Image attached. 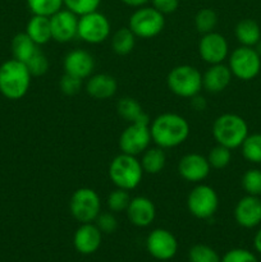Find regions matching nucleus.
Wrapping results in <instances>:
<instances>
[{
    "mask_svg": "<svg viewBox=\"0 0 261 262\" xmlns=\"http://www.w3.org/2000/svg\"><path fill=\"white\" fill-rule=\"evenodd\" d=\"M219 207V196L212 187L197 184L187 196V209L192 216L206 220L214 216Z\"/></svg>",
    "mask_w": 261,
    "mask_h": 262,
    "instance_id": "1a4fd4ad",
    "label": "nucleus"
},
{
    "mask_svg": "<svg viewBox=\"0 0 261 262\" xmlns=\"http://www.w3.org/2000/svg\"><path fill=\"white\" fill-rule=\"evenodd\" d=\"M255 50L257 51V54H258V55L261 56V40L258 41V42L256 43V45H255Z\"/></svg>",
    "mask_w": 261,
    "mask_h": 262,
    "instance_id": "c03bdc74",
    "label": "nucleus"
},
{
    "mask_svg": "<svg viewBox=\"0 0 261 262\" xmlns=\"http://www.w3.org/2000/svg\"><path fill=\"white\" fill-rule=\"evenodd\" d=\"M143 169L137 156L120 152L109 164V178L117 188L132 191L140 186Z\"/></svg>",
    "mask_w": 261,
    "mask_h": 262,
    "instance_id": "7ed1b4c3",
    "label": "nucleus"
},
{
    "mask_svg": "<svg viewBox=\"0 0 261 262\" xmlns=\"http://www.w3.org/2000/svg\"><path fill=\"white\" fill-rule=\"evenodd\" d=\"M63 68L64 73L71 74L83 81L94 73L95 59L89 51L74 49L64 56Z\"/></svg>",
    "mask_w": 261,
    "mask_h": 262,
    "instance_id": "dca6fc26",
    "label": "nucleus"
},
{
    "mask_svg": "<svg viewBox=\"0 0 261 262\" xmlns=\"http://www.w3.org/2000/svg\"><path fill=\"white\" fill-rule=\"evenodd\" d=\"M217 25V14L211 8H202L194 15V27L201 35L212 32Z\"/></svg>",
    "mask_w": 261,
    "mask_h": 262,
    "instance_id": "c756f323",
    "label": "nucleus"
},
{
    "mask_svg": "<svg viewBox=\"0 0 261 262\" xmlns=\"http://www.w3.org/2000/svg\"><path fill=\"white\" fill-rule=\"evenodd\" d=\"M128 27L138 38H154L165 27V15L151 5L136 8L128 20Z\"/></svg>",
    "mask_w": 261,
    "mask_h": 262,
    "instance_id": "0eeeda50",
    "label": "nucleus"
},
{
    "mask_svg": "<svg viewBox=\"0 0 261 262\" xmlns=\"http://www.w3.org/2000/svg\"><path fill=\"white\" fill-rule=\"evenodd\" d=\"M234 219L240 227L252 229L261 223V199L257 196L242 197L234 207Z\"/></svg>",
    "mask_w": 261,
    "mask_h": 262,
    "instance_id": "f3484780",
    "label": "nucleus"
},
{
    "mask_svg": "<svg viewBox=\"0 0 261 262\" xmlns=\"http://www.w3.org/2000/svg\"><path fill=\"white\" fill-rule=\"evenodd\" d=\"M102 233L95 223L81 224L73 235V246L81 255H92L101 246Z\"/></svg>",
    "mask_w": 261,
    "mask_h": 262,
    "instance_id": "6ab92c4d",
    "label": "nucleus"
},
{
    "mask_svg": "<svg viewBox=\"0 0 261 262\" xmlns=\"http://www.w3.org/2000/svg\"><path fill=\"white\" fill-rule=\"evenodd\" d=\"M71 215L81 224L94 223L101 212V200L95 189L82 187L76 189L69 200Z\"/></svg>",
    "mask_w": 261,
    "mask_h": 262,
    "instance_id": "6e6552de",
    "label": "nucleus"
},
{
    "mask_svg": "<svg viewBox=\"0 0 261 262\" xmlns=\"http://www.w3.org/2000/svg\"><path fill=\"white\" fill-rule=\"evenodd\" d=\"M26 3L32 14L45 17H51L64 7V0H26Z\"/></svg>",
    "mask_w": 261,
    "mask_h": 262,
    "instance_id": "c85d7f7f",
    "label": "nucleus"
},
{
    "mask_svg": "<svg viewBox=\"0 0 261 262\" xmlns=\"http://www.w3.org/2000/svg\"><path fill=\"white\" fill-rule=\"evenodd\" d=\"M199 54L200 58L210 66L223 63L229 54L227 38L215 31L205 33L199 41Z\"/></svg>",
    "mask_w": 261,
    "mask_h": 262,
    "instance_id": "ddd939ff",
    "label": "nucleus"
},
{
    "mask_svg": "<svg viewBox=\"0 0 261 262\" xmlns=\"http://www.w3.org/2000/svg\"><path fill=\"white\" fill-rule=\"evenodd\" d=\"M94 223L102 234H112L118 229V220L115 217L114 212L112 211L100 212L99 216L96 217Z\"/></svg>",
    "mask_w": 261,
    "mask_h": 262,
    "instance_id": "e433bc0d",
    "label": "nucleus"
},
{
    "mask_svg": "<svg viewBox=\"0 0 261 262\" xmlns=\"http://www.w3.org/2000/svg\"><path fill=\"white\" fill-rule=\"evenodd\" d=\"M234 33L237 40L242 46L253 48L261 40V30L257 22L253 19H242L237 23L234 28Z\"/></svg>",
    "mask_w": 261,
    "mask_h": 262,
    "instance_id": "b1692460",
    "label": "nucleus"
},
{
    "mask_svg": "<svg viewBox=\"0 0 261 262\" xmlns=\"http://www.w3.org/2000/svg\"><path fill=\"white\" fill-rule=\"evenodd\" d=\"M130 199L132 197L129 196V191H125V189L122 188H115L106 197V206L109 211L114 212V214L123 211L125 212L130 202Z\"/></svg>",
    "mask_w": 261,
    "mask_h": 262,
    "instance_id": "473e14b6",
    "label": "nucleus"
},
{
    "mask_svg": "<svg viewBox=\"0 0 261 262\" xmlns=\"http://www.w3.org/2000/svg\"><path fill=\"white\" fill-rule=\"evenodd\" d=\"M188 260L189 262H220L222 257L212 247L199 243L189 248Z\"/></svg>",
    "mask_w": 261,
    "mask_h": 262,
    "instance_id": "2f4dec72",
    "label": "nucleus"
},
{
    "mask_svg": "<svg viewBox=\"0 0 261 262\" xmlns=\"http://www.w3.org/2000/svg\"><path fill=\"white\" fill-rule=\"evenodd\" d=\"M220 262H258V260L251 251L245 248H233L225 252Z\"/></svg>",
    "mask_w": 261,
    "mask_h": 262,
    "instance_id": "58836bf2",
    "label": "nucleus"
},
{
    "mask_svg": "<svg viewBox=\"0 0 261 262\" xmlns=\"http://www.w3.org/2000/svg\"><path fill=\"white\" fill-rule=\"evenodd\" d=\"M59 89L67 96H74V95H77L81 91L82 79L71 76V74L64 73L60 81H59Z\"/></svg>",
    "mask_w": 261,
    "mask_h": 262,
    "instance_id": "4c0bfd02",
    "label": "nucleus"
},
{
    "mask_svg": "<svg viewBox=\"0 0 261 262\" xmlns=\"http://www.w3.org/2000/svg\"><path fill=\"white\" fill-rule=\"evenodd\" d=\"M50 18L51 38L56 42L66 43L77 37V28H78V15L71 12L67 8H63Z\"/></svg>",
    "mask_w": 261,
    "mask_h": 262,
    "instance_id": "4468645a",
    "label": "nucleus"
},
{
    "mask_svg": "<svg viewBox=\"0 0 261 262\" xmlns=\"http://www.w3.org/2000/svg\"><path fill=\"white\" fill-rule=\"evenodd\" d=\"M243 158L253 164H261V133L248 135L241 145Z\"/></svg>",
    "mask_w": 261,
    "mask_h": 262,
    "instance_id": "cd10ccee",
    "label": "nucleus"
},
{
    "mask_svg": "<svg viewBox=\"0 0 261 262\" xmlns=\"http://www.w3.org/2000/svg\"><path fill=\"white\" fill-rule=\"evenodd\" d=\"M228 67L234 77L242 81H250L261 69V56L250 46H240L229 55Z\"/></svg>",
    "mask_w": 261,
    "mask_h": 262,
    "instance_id": "9b49d317",
    "label": "nucleus"
},
{
    "mask_svg": "<svg viewBox=\"0 0 261 262\" xmlns=\"http://www.w3.org/2000/svg\"><path fill=\"white\" fill-rule=\"evenodd\" d=\"M248 136V125L242 117L232 113L219 115L212 124V137L217 145L225 147H241Z\"/></svg>",
    "mask_w": 261,
    "mask_h": 262,
    "instance_id": "20e7f679",
    "label": "nucleus"
},
{
    "mask_svg": "<svg viewBox=\"0 0 261 262\" xmlns=\"http://www.w3.org/2000/svg\"><path fill=\"white\" fill-rule=\"evenodd\" d=\"M101 0H64V7L77 15H83L87 13L99 9Z\"/></svg>",
    "mask_w": 261,
    "mask_h": 262,
    "instance_id": "c9c22d12",
    "label": "nucleus"
},
{
    "mask_svg": "<svg viewBox=\"0 0 261 262\" xmlns=\"http://www.w3.org/2000/svg\"><path fill=\"white\" fill-rule=\"evenodd\" d=\"M27 66L28 71H30L31 76L32 77H41L49 71V67H50V63H49V59L40 49L36 50V53L31 56L27 60V63H25Z\"/></svg>",
    "mask_w": 261,
    "mask_h": 262,
    "instance_id": "f704fd0d",
    "label": "nucleus"
},
{
    "mask_svg": "<svg viewBox=\"0 0 261 262\" xmlns=\"http://www.w3.org/2000/svg\"><path fill=\"white\" fill-rule=\"evenodd\" d=\"M150 118L148 115L143 117L137 122L128 123L119 136L120 152L128 154L132 156L142 155L143 151L150 147L151 132H150Z\"/></svg>",
    "mask_w": 261,
    "mask_h": 262,
    "instance_id": "423d86ee",
    "label": "nucleus"
},
{
    "mask_svg": "<svg viewBox=\"0 0 261 262\" xmlns=\"http://www.w3.org/2000/svg\"><path fill=\"white\" fill-rule=\"evenodd\" d=\"M232 77L229 67L224 63L212 64L202 74V89L210 94H219L229 86Z\"/></svg>",
    "mask_w": 261,
    "mask_h": 262,
    "instance_id": "412c9836",
    "label": "nucleus"
},
{
    "mask_svg": "<svg viewBox=\"0 0 261 262\" xmlns=\"http://www.w3.org/2000/svg\"><path fill=\"white\" fill-rule=\"evenodd\" d=\"M151 140L161 148H173L186 142L189 136L187 119L176 113H163L150 122Z\"/></svg>",
    "mask_w": 261,
    "mask_h": 262,
    "instance_id": "f257e3e1",
    "label": "nucleus"
},
{
    "mask_svg": "<svg viewBox=\"0 0 261 262\" xmlns=\"http://www.w3.org/2000/svg\"><path fill=\"white\" fill-rule=\"evenodd\" d=\"M146 250L159 261H169L177 255L178 241L168 229L158 228L148 233L146 238Z\"/></svg>",
    "mask_w": 261,
    "mask_h": 262,
    "instance_id": "f8f14e48",
    "label": "nucleus"
},
{
    "mask_svg": "<svg viewBox=\"0 0 261 262\" xmlns=\"http://www.w3.org/2000/svg\"><path fill=\"white\" fill-rule=\"evenodd\" d=\"M253 246H255V250L261 255V229H258V232L255 234V238H253Z\"/></svg>",
    "mask_w": 261,
    "mask_h": 262,
    "instance_id": "37998d69",
    "label": "nucleus"
},
{
    "mask_svg": "<svg viewBox=\"0 0 261 262\" xmlns=\"http://www.w3.org/2000/svg\"><path fill=\"white\" fill-rule=\"evenodd\" d=\"M166 86L176 96L191 99L201 92L202 73L196 67L181 64L174 67L168 73Z\"/></svg>",
    "mask_w": 261,
    "mask_h": 262,
    "instance_id": "39448f33",
    "label": "nucleus"
},
{
    "mask_svg": "<svg viewBox=\"0 0 261 262\" xmlns=\"http://www.w3.org/2000/svg\"><path fill=\"white\" fill-rule=\"evenodd\" d=\"M206 158L211 169H224L232 161V150L216 143V146L209 151Z\"/></svg>",
    "mask_w": 261,
    "mask_h": 262,
    "instance_id": "7c9ffc66",
    "label": "nucleus"
},
{
    "mask_svg": "<svg viewBox=\"0 0 261 262\" xmlns=\"http://www.w3.org/2000/svg\"><path fill=\"white\" fill-rule=\"evenodd\" d=\"M31 76L27 66L17 59H10L0 66V92L9 100H19L28 92Z\"/></svg>",
    "mask_w": 261,
    "mask_h": 262,
    "instance_id": "f03ea898",
    "label": "nucleus"
},
{
    "mask_svg": "<svg viewBox=\"0 0 261 262\" xmlns=\"http://www.w3.org/2000/svg\"><path fill=\"white\" fill-rule=\"evenodd\" d=\"M110 20L99 10L78 17L77 37L83 42L96 45L104 42L110 36Z\"/></svg>",
    "mask_w": 261,
    "mask_h": 262,
    "instance_id": "9d476101",
    "label": "nucleus"
},
{
    "mask_svg": "<svg viewBox=\"0 0 261 262\" xmlns=\"http://www.w3.org/2000/svg\"><path fill=\"white\" fill-rule=\"evenodd\" d=\"M242 188L251 196H261V170L250 169L242 177Z\"/></svg>",
    "mask_w": 261,
    "mask_h": 262,
    "instance_id": "72a5a7b5",
    "label": "nucleus"
},
{
    "mask_svg": "<svg viewBox=\"0 0 261 262\" xmlns=\"http://www.w3.org/2000/svg\"><path fill=\"white\" fill-rule=\"evenodd\" d=\"M136 36L129 27H122L112 36V49L117 55H128L136 45Z\"/></svg>",
    "mask_w": 261,
    "mask_h": 262,
    "instance_id": "bb28decb",
    "label": "nucleus"
},
{
    "mask_svg": "<svg viewBox=\"0 0 261 262\" xmlns=\"http://www.w3.org/2000/svg\"><path fill=\"white\" fill-rule=\"evenodd\" d=\"M37 49V45L26 32L17 33L12 40L13 59H17L22 63H27L28 59L36 53Z\"/></svg>",
    "mask_w": 261,
    "mask_h": 262,
    "instance_id": "393cba45",
    "label": "nucleus"
},
{
    "mask_svg": "<svg viewBox=\"0 0 261 262\" xmlns=\"http://www.w3.org/2000/svg\"><path fill=\"white\" fill-rule=\"evenodd\" d=\"M141 166L143 169V173L147 174H159L163 171L166 164V155L164 148L159 147V146H154V147H148L147 150L142 152V158H141Z\"/></svg>",
    "mask_w": 261,
    "mask_h": 262,
    "instance_id": "5701e85b",
    "label": "nucleus"
},
{
    "mask_svg": "<svg viewBox=\"0 0 261 262\" xmlns=\"http://www.w3.org/2000/svg\"><path fill=\"white\" fill-rule=\"evenodd\" d=\"M150 2L151 5H153L156 10L163 13L164 15L171 14V13L176 12L179 7V0H150Z\"/></svg>",
    "mask_w": 261,
    "mask_h": 262,
    "instance_id": "ea45409f",
    "label": "nucleus"
},
{
    "mask_svg": "<svg viewBox=\"0 0 261 262\" xmlns=\"http://www.w3.org/2000/svg\"><path fill=\"white\" fill-rule=\"evenodd\" d=\"M211 166L206 156L197 152L186 154L178 163V174L187 182L200 183L209 177Z\"/></svg>",
    "mask_w": 261,
    "mask_h": 262,
    "instance_id": "2eb2a0df",
    "label": "nucleus"
},
{
    "mask_svg": "<svg viewBox=\"0 0 261 262\" xmlns=\"http://www.w3.org/2000/svg\"><path fill=\"white\" fill-rule=\"evenodd\" d=\"M125 214L130 224L137 228H146L150 227L155 220L156 207L148 197L136 196L130 199Z\"/></svg>",
    "mask_w": 261,
    "mask_h": 262,
    "instance_id": "a211bd4d",
    "label": "nucleus"
},
{
    "mask_svg": "<svg viewBox=\"0 0 261 262\" xmlns=\"http://www.w3.org/2000/svg\"><path fill=\"white\" fill-rule=\"evenodd\" d=\"M189 100H191V106L193 107L196 112H204V110L206 109V100L202 96H200V94L191 97Z\"/></svg>",
    "mask_w": 261,
    "mask_h": 262,
    "instance_id": "a19ab883",
    "label": "nucleus"
},
{
    "mask_svg": "<svg viewBox=\"0 0 261 262\" xmlns=\"http://www.w3.org/2000/svg\"><path fill=\"white\" fill-rule=\"evenodd\" d=\"M120 2L130 8H140V7H143V5L147 4L150 0H120Z\"/></svg>",
    "mask_w": 261,
    "mask_h": 262,
    "instance_id": "79ce46f5",
    "label": "nucleus"
},
{
    "mask_svg": "<svg viewBox=\"0 0 261 262\" xmlns=\"http://www.w3.org/2000/svg\"><path fill=\"white\" fill-rule=\"evenodd\" d=\"M86 92L95 100L112 99L118 91V81L107 73L91 74L86 82Z\"/></svg>",
    "mask_w": 261,
    "mask_h": 262,
    "instance_id": "aec40b11",
    "label": "nucleus"
},
{
    "mask_svg": "<svg viewBox=\"0 0 261 262\" xmlns=\"http://www.w3.org/2000/svg\"><path fill=\"white\" fill-rule=\"evenodd\" d=\"M26 33L33 40V42L37 46L45 45L51 38V27H50V18L45 15H36L32 14L30 20L26 26Z\"/></svg>",
    "mask_w": 261,
    "mask_h": 262,
    "instance_id": "4be33fe9",
    "label": "nucleus"
},
{
    "mask_svg": "<svg viewBox=\"0 0 261 262\" xmlns=\"http://www.w3.org/2000/svg\"><path fill=\"white\" fill-rule=\"evenodd\" d=\"M117 113L118 115L127 123L137 122V120L142 119L143 117L147 115L143 112L140 102L130 96H124L120 100H118Z\"/></svg>",
    "mask_w": 261,
    "mask_h": 262,
    "instance_id": "a878e982",
    "label": "nucleus"
}]
</instances>
